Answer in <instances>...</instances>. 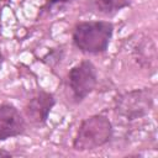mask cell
Masks as SVG:
<instances>
[{
    "label": "cell",
    "mask_w": 158,
    "mask_h": 158,
    "mask_svg": "<svg viewBox=\"0 0 158 158\" xmlns=\"http://www.w3.org/2000/svg\"><path fill=\"white\" fill-rule=\"evenodd\" d=\"M114 25L110 21H81L73 30V43L83 53H104L112 38Z\"/></svg>",
    "instance_id": "1"
},
{
    "label": "cell",
    "mask_w": 158,
    "mask_h": 158,
    "mask_svg": "<svg viewBox=\"0 0 158 158\" xmlns=\"http://www.w3.org/2000/svg\"><path fill=\"white\" fill-rule=\"evenodd\" d=\"M112 133V123L105 115L89 116L81 121L73 138V148L79 152L94 151L110 142Z\"/></svg>",
    "instance_id": "2"
},
{
    "label": "cell",
    "mask_w": 158,
    "mask_h": 158,
    "mask_svg": "<svg viewBox=\"0 0 158 158\" xmlns=\"http://www.w3.org/2000/svg\"><path fill=\"white\" fill-rule=\"evenodd\" d=\"M68 84L74 101L81 102L98 84V70L94 63L84 59L75 64L68 73Z\"/></svg>",
    "instance_id": "3"
},
{
    "label": "cell",
    "mask_w": 158,
    "mask_h": 158,
    "mask_svg": "<svg viewBox=\"0 0 158 158\" xmlns=\"http://www.w3.org/2000/svg\"><path fill=\"white\" fill-rule=\"evenodd\" d=\"M153 106V96L149 90L139 89L125 93L116 101V112L126 120H136L147 115Z\"/></svg>",
    "instance_id": "4"
},
{
    "label": "cell",
    "mask_w": 158,
    "mask_h": 158,
    "mask_svg": "<svg viewBox=\"0 0 158 158\" xmlns=\"http://www.w3.org/2000/svg\"><path fill=\"white\" fill-rule=\"evenodd\" d=\"M26 130V121L16 106L9 102L0 104V141L17 137Z\"/></svg>",
    "instance_id": "5"
},
{
    "label": "cell",
    "mask_w": 158,
    "mask_h": 158,
    "mask_svg": "<svg viewBox=\"0 0 158 158\" xmlns=\"http://www.w3.org/2000/svg\"><path fill=\"white\" fill-rule=\"evenodd\" d=\"M54 105L56 99L53 94L44 90H40L27 101L25 106V114L33 125L42 126L47 122L49 112Z\"/></svg>",
    "instance_id": "6"
},
{
    "label": "cell",
    "mask_w": 158,
    "mask_h": 158,
    "mask_svg": "<svg viewBox=\"0 0 158 158\" xmlns=\"http://www.w3.org/2000/svg\"><path fill=\"white\" fill-rule=\"evenodd\" d=\"M132 0H94L95 9L102 15H114L120 10L128 7Z\"/></svg>",
    "instance_id": "7"
},
{
    "label": "cell",
    "mask_w": 158,
    "mask_h": 158,
    "mask_svg": "<svg viewBox=\"0 0 158 158\" xmlns=\"http://www.w3.org/2000/svg\"><path fill=\"white\" fill-rule=\"evenodd\" d=\"M73 0H48V6H53L57 4H68Z\"/></svg>",
    "instance_id": "8"
},
{
    "label": "cell",
    "mask_w": 158,
    "mask_h": 158,
    "mask_svg": "<svg viewBox=\"0 0 158 158\" xmlns=\"http://www.w3.org/2000/svg\"><path fill=\"white\" fill-rule=\"evenodd\" d=\"M4 62H5V57H4V53H2V51L0 48V69H1L2 64H4Z\"/></svg>",
    "instance_id": "9"
},
{
    "label": "cell",
    "mask_w": 158,
    "mask_h": 158,
    "mask_svg": "<svg viewBox=\"0 0 158 158\" xmlns=\"http://www.w3.org/2000/svg\"><path fill=\"white\" fill-rule=\"evenodd\" d=\"M1 156H11V153H9V152H0V157Z\"/></svg>",
    "instance_id": "10"
}]
</instances>
